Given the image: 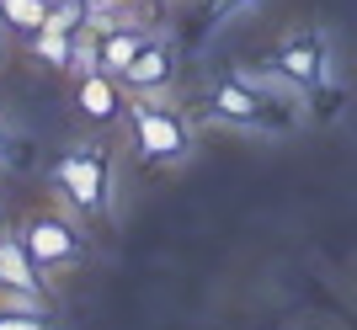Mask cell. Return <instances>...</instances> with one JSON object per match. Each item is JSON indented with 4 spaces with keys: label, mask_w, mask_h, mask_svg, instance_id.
<instances>
[{
    "label": "cell",
    "mask_w": 357,
    "mask_h": 330,
    "mask_svg": "<svg viewBox=\"0 0 357 330\" xmlns=\"http://www.w3.org/2000/svg\"><path fill=\"white\" fill-rule=\"evenodd\" d=\"M229 6H235V0H213V11H229Z\"/></svg>",
    "instance_id": "5bb4252c"
},
{
    "label": "cell",
    "mask_w": 357,
    "mask_h": 330,
    "mask_svg": "<svg viewBox=\"0 0 357 330\" xmlns=\"http://www.w3.org/2000/svg\"><path fill=\"white\" fill-rule=\"evenodd\" d=\"M6 150H11V128H6V118H0V160H6Z\"/></svg>",
    "instance_id": "4fadbf2b"
},
{
    "label": "cell",
    "mask_w": 357,
    "mask_h": 330,
    "mask_svg": "<svg viewBox=\"0 0 357 330\" xmlns=\"http://www.w3.org/2000/svg\"><path fill=\"white\" fill-rule=\"evenodd\" d=\"M48 22V0H0V27L11 38H32Z\"/></svg>",
    "instance_id": "30bf717a"
},
{
    "label": "cell",
    "mask_w": 357,
    "mask_h": 330,
    "mask_svg": "<svg viewBox=\"0 0 357 330\" xmlns=\"http://www.w3.org/2000/svg\"><path fill=\"white\" fill-rule=\"evenodd\" d=\"M0 288L6 293H32V299L48 293V272L32 261L22 235H0Z\"/></svg>",
    "instance_id": "8992f818"
},
{
    "label": "cell",
    "mask_w": 357,
    "mask_h": 330,
    "mask_svg": "<svg viewBox=\"0 0 357 330\" xmlns=\"http://www.w3.org/2000/svg\"><path fill=\"white\" fill-rule=\"evenodd\" d=\"M149 6H171V0H149Z\"/></svg>",
    "instance_id": "2e32d148"
},
{
    "label": "cell",
    "mask_w": 357,
    "mask_h": 330,
    "mask_svg": "<svg viewBox=\"0 0 357 330\" xmlns=\"http://www.w3.org/2000/svg\"><path fill=\"white\" fill-rule=\"evenodd\" d=\"M75 107H80V118L86 123H112L123 118L128 107H123V80L107 75L102 64H86V70H75Z\"/></svg>",
    "instance_id": "5b68a950"
},
{
    "label": "cell",
    "mask_w": 357,
    "mask_h": 330,
    "mask_svg": "<svg viewBox=\"0 0 357 330\" xmlns=\"http://www.w3.org/2000/svg\"><path fill=\"white\" fill-rule=\"evenodd\" d=\"M0 330H54V320H48V309H0Z\"/></svg>",
    "instance_id": "7c38bea8"
},
{
    "label": "cell",
    "mask_w": 357,
    "mask_h": 330,
    "mask_svg": "<svg viewBox=\"0 0 357 330\" xmlns=\"http://www.w3.org/2000/svg\"><path fill=\"white\" fill-rule=\"evenodd\" d=\"M278 75L294 80V86H314V80L326 75V48L314 32H294L278 43Z\"/></svg>",
    "instance_id": "52a82bcc"
},
{
    "label": "cell",
    "mask_w": 357,
    "mask_h": 330,
    "mask_svg": "<svg viewBox=\"0 0 357 330\" xmlns=\"http://www.w3.org/2000/svg\"><path fill=\"white\" fill-rule=\"evenodd\" d=\"M91 0H48V32H64V38H86L91 32Z\"/></svg>",
    "instance_id": "8fae6325"
},
{
    "label": "cell",
    "mask_w": 357,
    "mask_h": 330,
    "mask_svg": "<svg viewBox=\"0 0 357 330\" xmlns=\"http://www.w3.org/2000/svg\"><path fill=\"white\" fill-rule=\"evenodd\" d=\"M27 43H32V59H43L48 70H80V38H64V32L38 27Z\"/></svg>",
    "instance_id": "9c48e42d"
},
{
    "label": "cell",
    "mask_w": 357,
    "mask_h": 330,
    "mask_svg": "<svg viewBox=\"0 0 357 330\" xmlns=\"http://www.w3.org/2000/svg\"><path fill=\"white\" fill-rule=\"evenodd\" d=\"M54 187L70 203L80 219H96L107 213V197H112V160H107L102 144H75L54 160Z\"/></svg>",
    "instance_id": "6da1fadb"
},
{
    "label": "cell",
    "mask_w": 357,
    "mask_h": 330,
    "mask_svg": "<svg viewBox=\"0 0 357 330\" xmlns=\"http://www.w3.org/2000/svg\"><path fill=\"white\" fill-rule=\"evenodd\" d=\"M118 80L128 96H160V91H171V80H176V48H171V38L149 32V43L134 54V64Z\"/></svg>",
    "instance_id": "277c9868"
},
{
    "label": "cell",
    "mask_w": 357,
    "mask_h": 330,
    "mask_svg": "<svg viewBox=\"0 0 357 330\" xmlns=\"http://www.w3.org/2000/svg\"><path fill=\"white\" fill-rule=\"evenodd\" d=\"M128 134H134V150L149 165H181L192 155V128L181 123V112L160 107L155 96H139L128 107Z\"/></svg>",
    "instance_id": "7a4b0ae2"
},
{
    "label": "cell",
    "mask_w": 357,
    "mask_h": 330,
    "mask_svg": "<svg viewBox=\"0 0 357 330\" xmlns=\"http://www.w3.org/2000/svg\"><path fill=\"white\" fill-rule=\"evenodd\" d=\"M208 112L219 123H256L261 118V96L251 91V80H219V86L208 91Z\"/></svg>",
    "instance_id": "ba28073f"
},
{
    "label": "cell",
    "mask_w": 357,
    "mask_h": 330,
    "mask_svg": "<svg viewBox=\"0 0 357 330\" xmlns=\"http://www.w3.org/2000/svg\"><path fill=\"white\" fill-rule=\"evenodd\" d=\"M22 240H27L32 261L43 272H64V267H75V261L86 256V235H80L64 213H32L27 229H22Z\"/></svg>",
    "instance_id": "3957f363"
},
{
    "label": "cell",
    "mask_w": 357,
    "mask_h": 330,
    "mask_svg": "<svg viewBox=\"0 0 357 330\" xmlns=\"http://www.w3.org/2000/svg\"><path fill=\"white\" fill-rule=\"evenodd\" d=\"M0 64H6V38H0Z\"/></svg>",
    "instance_id": "9a60e30c"
},
{
    "label": "cell",
    "mask_w": 357,
    "mask_h": 330,
    "mask_svg": "<svg viewBox=\"0 0 357 330\" xmlns=\"http://www.w3.org/2000/svg\"><path fill=\"white\" fill-rule=\"evenodd\" d=\"M91 6H107V0H91Z\"/></svg>",
    "instance_id": "e0dca14e"
}]
</instances>
